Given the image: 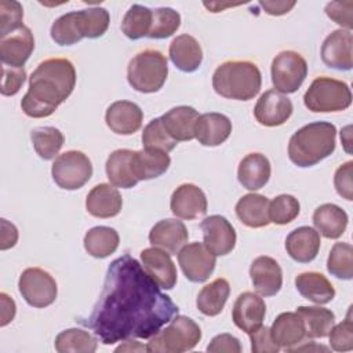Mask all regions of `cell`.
Masks as SVG:
<instances>
[{"instance_id": "cell-1", "label": "cell", "mask_w": 353, "mask_h": 353, "mask_svg": "<svg viewBox=\"0 0 353 353\" xmlns=\"http://www.w3.org/2000/svg\"><path fill=\"white\" fill-rule=\"evenodd\" d=\"M178 306L130 254L110 262L99 299L83 324L103 345L152 338L168 324Z\"/></svg>"}, {"instance_id": "cell-2", "label": "cell", "mask_w": 353, "mask_h": 353, "mask_svg": "<svg viewBox=\"0 0 353 353\" xmlns=\"http://www.w3.org/2000/svg\"><path fill=\"white\" fill-rule=\"evenodd\" d=\"M74 85L76 69L69 59H44L29 77V88L21 108L29 117H48L72 94Z\"/></svg>"}, {"instance_id": "cell-3", "label": "cell", "mask_w": 353, "mask_h": 353, "mask_svg": "<svg viewBox=\"0 0 353 353\" xmlns=\"http://www.w3.org/2000/svg\"><path fill=\"white\" fill-rule=\"evenodd\" d=\"M336 128L328 121H313L292 134L288 143L290 160L301 167H312L335 150Z\"/></svg>"}, {"instance_id": "cell-4", "label": "cell", "mask_w": 353, "mask_h": 353, "mask_svg": "<svg viewBox=\"0 0 353 353\" xmlns=\"http://www.w3.org/2000/svg\"><path fill=\"white\" fill-rule=\"evenodd\" d=\"M262 74L250 61H226L212 74V88L223 98L250 101L261 90Z\"/></svg>"}, {"instance_id": "cell-5", "label": "cell", "mask_w": 353, "mask_h": 353, "mask_svg": "<svg viewBox=\"0 0 353 353\" xmlns=\"http://www.w3.org/2000/svg\"><path fill=\"white\" fill-rule=\"evenodd\" d=\"M168 76L165 55L157 50H143L134 55L127 66L128 84L138 92H157Z\"/></svg>"}, {"instance_id": "cell-6", "label": "cell", "mask_w": 353, "mask_h": 353, "mask_svg": "<svg viewBox=\"0 0 353 353\" xmlns=\"http://www.w3.org/2000/svg\"><path fill=\"white\" fill-rule=\"evenodd\" d=\"M201 339L199 324L188 317L175 314L170 324L156 332L146 345L149 353H182L192 350Z\"/></svg>"}, {"instance_id": "cell-7", "label": "cell", "mask_w": 353, "mask_h": 353, "mask_svg": "<svg viewBox=\"0 0 353 353\" xmlns=\"http://www.w3.org/2000/svg\"><path fill=\"white\" fill-rule=\"evenodd\" d=\"M303 103L313 113L342 112L350 106L352 92L345 81L321 76L306 90Z\"/></svg>"}, {"instance_id": "cell-8", "label": "cell", "mask_w": 353, "mask_h": 353, "mask_svg": "<svg viewBox=\"0 0 353 353\" xmlns=\"http://www.w3.org/2000/svg\"><path fill=\"white\" fill-rule=\"evenodd\" d=\"M51 175L54 182L65 190L83 188L92 175V164L87 154L80 150H68L52 163Z\"/></svg>"}, {"instance_id": "cell-9", "label": "cell", "mask_w": 353, "mask_h": 353, "mask_svg": "<svg viewBox=\"0 0 353 353\" xmlns=\"http://www.w3.org/2000/svg\"><path fill=\"white\" fill-rule=\"evenodd\" d=\"M270 73L276 91L292 94L298 91L307 76V62L296 51L285 50L273 58Z\"/></svg>"}, {"instance_id": "cell-10", "label": "cell", "mask_w": 353, "mask_h": 353, "mask_svg": "<svg viewBox=\"0 0 353 353\" xmlns=\"http://www.w3.org/2000/svg\"><path fill=\"white\" fill-rule=\"evenodd\" d=\"M18 290L28 305L47 307L57 299L58 288L54 277L41 268L25 269L18 280Z\"/></svg>"}, {"instance_id": "cell-11", "label": "cell", "mask_w": 353, "mask_h": 353, "mask_svg": "<svg viewBox=\"0 0 353 353\" xmlns=\"http://www.w3.org/2000/svg\"><path fill=\"white\" fill-rule=\"evenodd\" d=\"M178 262L185 277L192 283H204L212 274L216 265L214 255L204 243L185 244L178 252Z\"/></svg>"}, {"instance_id": "cell-12", "label": "cell", "mask_w": 353, "mask_h": 353, "mask_svg": "<svg viewBox=\"0 0 353 353\" xmlns=\"http://www.w3.org/2000/svg\"><path fill=\"white\" fill-rule=\"evenodd\" d=\"M292 110L294 106L288 97L276 90H268L256 101L254 116L265 127H277L291 117Z\"/></svg>"}, {"instance_id": "cell-13", "label": "cell", "mask_w": 353, "mask_h": 353, "mask_svg": "<svg viewBox=\"0 0 353 353\" xmlns=\"http://www.w3.org/2000/svg\"><path fill=\"white\" fill-rule=\"evenodd\" d=\"M204 245L214 255H228L236 245V232L232 223L222 215H210L200 223Z\"/></svg>"}, {"instance_id": "cell-14", "label": "cell", "mask_w": 353, "mask_h": 353, "mask_svg": "<svg viewBox=\"0 0 353 353\" xmlns=\"http://www.w3.org/2000/svg\"><path fill=\"white\" fill-rule=\"evenodd\" d=\"M265 314V301L251 291L241 292L233 303L232 320L237 328L248 335L262 325Z\"/></svg>"}, {"instance_id": "cell-15", "label": "cell", "mask_w": 353, "mask_h": 353, "mask_svg": "<svg viewBox=\"0 0 353 353\" xmlns=\"http://www.w3.org/2000/svg\"><path fill=\"white\" fill-rule=\"evenodd\" d=\"M353 37L346 29H336L330 33L321 46V61L332 69L350 70L353 66Z\"/></svg>"}, {"instance_id": "cell-16", "label": "cell", "mask_w": 353, "mask_h": 353, "mask_svg": "<svg viewBox=\"0 0 353 353\" xmlns=\"http://www.w3.org/2000/svg\"><path fill=\"white\" fill-rule=\"evenodd\" d=\"M34 50V37L28 26H21L15 32L0 39V58L3 65L23 68Z\"/></svg>"}, {"instance_id": "cell-17", "label": "cell", "mask_w": 353, "mask_h": 353, "mask_svg": "<svg viewBox=\"0 0 353 353\" xmlns=\"http://www.w3.org/2000/svg\"><path fill=\"white\" fill-rule=\"evenodd\" d=\"M170 208L176 218L194 219L207 212V197L197 185L182 183L171 194Z\"/></svg>"}, {"instance_id": "cell-18", "label": "cell", "mask_w": 353, "mask_h": 353, "mask_svg": "<svg viewBox=\"0 0 353 353\" xmlns=\"http://www.w3.org/2000/svg\"><path fill=\"white\" fill-rule=\"evenodd\" d=\"M141 262L146 273L163 290H172L176 284V268L170 254L159 247L141 251Z\"/></svg>"}, {"instance_id": "cell-19", "label": "cell", "mask_w": 353, "mask_h": 353, "mask_svg": "<svg viewBox=\"0 0 353 353\" xmlns=\"http://www.w3.org/2000/svg\"><path fill=\"white\" fill-rule=\"evenodd\" d=\"M250 276L255 291L262 296H273L281 290L283 272L272 256L255 258L250 266Z\"/></svg>"}, {"instance_id": "cell-20", "label": "cell", "mask_w": 353, "mask_h": 353, "mask_svg": "<svg viewBox=\"0 0 353 353\" xmlns=\"http://www.w3.org/2000/svg\"><path fill=\"white\" fill-rule=\"evenodd\" d=\"M105 121L114 134L131 135L141 128L143 112L134 102L116 101L106 109Z\"/></svg>"}, {"instance_id": "cell-21", "label": "cell", "mask_w": 353, "mask_h": 353, "mask_svg": "<svg viewBox=\"0 0 353 353\" xmlns=\"http://www.w3.org/2000/svg\"><path fill=\"white\" fill-rule=\"evenodd\" d=\"M189 233L185 223L175 218L159 221L149 232V241L153 247H159L168 254L176 255L188 243Z\"/></svg>"}, {"instance_id": "cell-22", "label": "cell", "mask_w": 353, "mask_h": 353, "mask_svg": "<svg viewBox=\"0 0 353 353\" xmlns=\"http://www.w3.org/2000/svg\"><path fill=\"white\" fill-rule=\"evenodd\" d=\"M232 132V121L228 116L216 112L199 116L194 125V138L203 146H218L223 143Z\"/></svg>"}, {"instance_id": "cell-23", "label": "cell", "mask_w": 353, "mask_h": 353, "mask_svg": "<svg viewBox=\"0 0 353 353\" xmlns=\"http://www.w3.org/2000/svg\"><path fill=\"white\" fill-rule=\"evenodd\" d=\"M320 244V233L316 229L301 226L287 236L285 251L295 262L309 263L317 256Z\"/></svg>"}, {"instance_id": "cell-24", "label": "cell", "mask_w": 353, "mask_h": 353, "mask_svg": "<svg viewBox=\"0 0 353 353\" xmlns=\"http://www.w3.org/2000/svg\"><path fill=\"white\" fill-rule=\"evenodd\" d=\"M120 192L109 183L95 185L87 194L85 208L95 218H112L121 211Z\"/></svg>"}, {"instance_id": "cell-25", "label": "cell", "mask_w": 353, "mask_h": 353, "mask_svg": "<svg viewBox=\"0 0 353 353\" xmlns=\"http://www.w3.org/2000/svg\"><path fill=\"white\" fill-rule=\"evenodd\" d=\"M270 161L262 153H248L244 156L237 168V179L248 190L262 189L270 178Z\"/></svg>"}, {"instance_id": "cell-26", "label": "cell", "mask_w": 353, "mask_h": 353, "mask_svg": "<svg viewBox=\"0 0 353 353\" xmlns=\"http://www.w3.org/2000/svg\"><path fill=\"white\" fill-rule=\"evenodd\" d=\"M170 59L185 73L196 72L203 62V50L199 41L190 34H179L170 44Z\"/></svg>"}, {"instance_id": "cell-27", "label": "cell", "mask_w": 353, "mask_h": 353, "mask_svg": "<svg viewBox=\"0 0 353 353\" xmlns=\"http://www.w3.org/2000/svg\"><path fill=\"white\" fill-rule=\"evenodd\" d=\"M269 330L277 346L285 350L302 343L306 338L302 319L296 312L280 313Z\"/></svg>"}, {"instance_id": "cell-28", "label": "cell", "mask_w": 353, "mask_h": 353, "mask_svg": "<svg viewBox=\"0 0 353 353\" xmlns=\"http://www.w3.org/2000/svg\"><path fill=\"white\" fill-rule=\"evenodd\" d=\"M131 164L138 181H149L163 175L168 170L171 159L164 150L143 148L142 150H134Z\"/></svg>"}, {"instance_id": "cell-29", "label": "cell", "mask_w": 353, "mask_h": 353, "mask_svg": "<svg viewBox=\"0 0 353 353\" xmlns=\"http://www.w3.org/2000/svg\"><path fill=\"white\" fill-rule=\"evenodd\" d=\"M163 125L170 137L176 141H190L194 138V125L199 119V112L192 106H175L161 117Z\"/></svg>"}, {"instance_id": "cell-30", "label": "cell", "mask_w": 353, "mask_h": 353, "mask_svg": "<svg viewBox=\"0 0 353 353\" xmlns=\"http://www.w3.org/2000/svg\"><path fill=\"white\" fill-rule=\"evenodd\" d=\"M269 203V199L262 194H244L236 204V215L240 219V222L247 228H265L270 223Z\"/></svg>"}, {"instance_id": "cell-31", "label": "cell", "mask_w": 353, "mask_h": 353, "mask_svg": "<svg viewBox=\"0 0 353 353\" xmlns=\"http://www.w3.org/2000/svg\"><path fill=\"white\" fill-rule=\"evenodd\" d=\"M298 292L317 305H325L335 296V290L328 279L319 272H303L295 277Z\"/></svg>"}, {"instance_id": "cell-32", "label": "cell", "mask_w": 353, "mask_h": 353, "mask_svg": "<svg viewBox=\"0 0 353 353\" xmlns=\"http://www.w3.org/2000/svg\"><path fill=\"white\" fill-rule=\"evenodd\" d=\"M132 153L134 150L130 149H117L109 154L105 170L106 176L113 186L130 189L139 182L132 172Z\"/></svg>"}, {"instance_id": "cell-33", "label": "cell", "mask_w": 353, "mask_h": 353, "mask_svg": "<svg viewBox=\"0 0 353 353\" xmlns=\"http://www.w3.org/2000/svg\"><path fill=\"white\" fill-rule=\"evenodd\" d=\"M347 214L336 204L325 203L313 212V223L325 239H339L347 226Z\"/></svg>"}, {"instance_id": "cell-34", "label": "cell", "mask_w": 353, "mask_h": 353, "mask_svg": "<svg viewBox=\"0 0 353 353\" xmlns=\"http://www.w3.org/2000/svg\"><path fill=\"white\" fill-rule=\"evenodd\" d=\"M230 294V285L226 279L218 277L210 284H205L196 299V306L197 309L204 314V316H218L223 307L225 303L229 298Z\"/></svg>"}, {"instance_id": "cell-35", "label": "cell", "mask_w": 353, "mask_h": 353, "mask_svg": "<svg viewBox=\"0 0 353 353\" xmlns=\"http://www.w3.org/2000/svg\"><path fill=\"white\" fill-rule=\"evenodd\" d=\"M296 313L302 319L306 338H325L335 324V314L320 306H298Z\"/></svg>"}, {"instance_id": "cell-36", "label": "cell", "mask_w": 353, "mask_h": 353, "mask_svg": "<svg viewBox=\"0 0 353 353\" xmlns=\"http://www.w3.org/2000/svg\"><path fill=\"white\" fill-rule=\"evenodd\" d=\"M84 248L94 258H106L113 254L120 243L119 233L109 226H95L84 236Z\"/></svg>"}, {"instance_id": "cell-37", "label": "cell", "mask_w": 353, "mask_h": 353, "mask_svg": "<svg viewBox=\"0 0 353 353\" xmlns=\"http://www.w3.org/2000/svg\"><path fill=\"white\" fill-rule=\"evenodd\" d=\"M54 346L58 353H94L98 341L84 330L68 328L57 335Z\"/></svg>"}, {"instance_id": "cell-38", "label": "cell", "mask_w": 353, "mask_h": 353, "mask_svg": "<svg viewBox=\"0 0 353 353\" xmlns=\"http://www.w3.org/2000/svg\"><path fill=\"white\" fill-rule=\"evenodd\" d=\"M30 139L39 157L43 160H52L61 150L65 137L61 130L55 127H39L32 130Z\"/></svg>"}, {"instance_id": "cell-39", "label": "cell", "mask_w": 353, "mask_h": 353, "mask_svg": "<svg viewBox=\"0 0 353 353\" xmlns=\"http://www.w3.org/2000/svg\"><path fill=\"white\" fill-rule=\"evenodd\" d=\"M150 26L152 10L141 4H132L121 21V32L131 40H138L148 36Z\"/></svg>"}, {"instance_id": "cell-40", "label": "cell", "mask_w": 353, "mask_h": 353, "mask_svg": "<svg viewBox=\"0 0 353 353\" xmlns=\"http://www.w3.org/2000/svg\"><path fill=\"white\" fill-rule=\"evenodd\" d=\"M79 26L83 37L98 39L103 36L110 23V15L106 8L90 7L77 11Z\"/></svg>"}, {"instance_id": "cell-41", "label": "cell", "mask_w": 353, "mask_h": 353, "mask_svg": "<svg viewBox=\"0 0 353 353\" xmlns=\"http://www.w3.org/2000/svg\"><path fill=\"white\" fill-rule=\"evenodd\" d=\"M50 34L58 46H72L84 39L79 26L77 11L66 12L57 18L51 25Z\"/></svg>"}, {"instance_id": "cell-42", "label": "cell", "mask_w": 353, "mask_h": 353, "mask_svg": "<svg viewBox=\"0 0 353 353\" xmlns=\"http://www.w3.org/2000/svg\"><path fill=\"white\" fill-rule=\"evenodd\" d=\"M327 270L341 280L353 277V247L349 243H335L327 259Z\"/></svg>"}, {"instance_id": "cell-43", "label": "cell", "mask_w": 353, "mask_h": 353, "mask_svg": "<svg viewBox=\"0 0 353 353\" xmlns=\"http://www.w3.org/2000/svg\"><path fill=\"white\" fill-rule=\"evenodd\" d=\"M181 26V15L170 7H159L152 10V26L148 37L167 39L172 36Z\"/></svg>"}, {"instance_id": "cell-44", "label": "cell", "mask_w": 353, "mask_h": 353, "mask_svg": "<svg viewBox=\"0 0 353 353\" xmlns=\"http://www.w3.org/2000/svg\"><path fill=\"white\" fill-rule=\"evenodd\" d=\"M301 211L298 199L291 194H279L269 203V219L276 225L292 222Z\"/></svg>"}, {"instance_id": "cell-45", "label": "cell", "mask_w": 353, "mask_h": 353, "mask_svg": "<svg viewBox=\"0 0 353 353\" xmlns=\"http://www.w3.org/2000/svg\"><path fill=\"white\" fill-rule=\"evenodd\" d=\"M142 145L148 149H160L168 153L176 146V141L170 137L163 125L161 119L157 117L145 125L142 132Z\"/></svg>"}, {"instance_id": "cell-46", "label": "cell", "mask_w": 353, "mask_h": 353, "mask_svg": "<svg viewBox=\"0 0 353 353\" xmlns=\"http://www.w3.org/2000/svg\"><path fill=\"white\" fill-rule=\"evenodd\" d=\"M23 19V10L18 1L1 0L0 1V37L19 29Z\"/></svg>"}, {"instance_id": "cell-47", "label": "cell", "mask_w": 353, "mask_h": 353, "mask_svg": "<svg viewBox=\"0 0 353 353\" xmlns=\"http://www.w3.org/2000/svg\"><path fill=\"white\" fill-rule=\"evenodd\" d=\"M330 346L336 352H349L353 349V321H352V306L347 310L345 320L328 332Z\"/></svg>"}, {"instance_id": "cell-48", "label": "cell", "mask_w": 353, "mask_h": 353, "mask_svg": "<svg viewBox=\"0 0 353 353\" xmlns=\"http://www.w3.org/2000/svg\"><path fill=\"white\" fill-rule=\"evenodd\" d=\"M353 161L349 160L339 165L334 175V186L336 193L346 199L353 200Z\"/></svg>"}, {"instance_id": "cell-49", "label": "cell", "mask_w": 353, "mask_h": 353, "mask_svg": "<svg viewBox=\"0 0 353 353\" xmlns=\"http://www.w3.org/2000/svg\"><path fill=\"white\" fill-rule=\"evenodd\" d=\"M352 10H353V1H331L325 6V14L328 18H331L335 23L345 28L346 30H350L353 28V19H352Z\"/></svg>"}, {"instance_id": "cell-50", "label": "cell", "mask_w": 353, "mask_h": 353, "mask_svg": "<svg viewBox=\"0 0 353 353\" xmlns=\"http://www.w3.org/2000/svg\"><path fill=\"white\" fill-rule=\"evenodd\" d=\"M26 80V72L23 68H12L3 65V81H1V95L12 97L15 95Z\"/></svg>"}, {"instance_id": "cell-51", "label": "cell", "mask_w": 353, "mask_h": 353, "mask_svg": "<svg viewBox=\"0 0 353 353\" xmlns=\"http://www.w3.org/2000/svg\"><path fill=\"white\" fill-rule=\"evenodd\" d=\"M250 339H251L252 353H276L280 349L277 343L273 341L270 335V330L263 325H261L258 330L251 332Z\"/></svg>"}, {"instance_id": "cell-52", "label": "cell", "mask_w": 353, "mask_h": 353, "mask_svg": "<svg viewBox=\"0 0 353 353\" xmlns=\"http://www.w3.org/2000/svg\"><path fill=\"white\" fill-rule=\"evenodd\" d=\"M207 352H210V353H240L241 345L236 336H233L230 334H219L212 338V341L207 346Z\"/></svg>"}, {"instance_id": "cell-53", "label": "cell", "mask_w": 353, "mask_h": 353, "mask_svg": "<svg viewBox=\"0 0 353 353\" xmlns=\"http://www.w3.org/2000/svg\"><path fill=\"white\" fill-rule=\"evenodd\" d=\"M18 240V230L17 228L10 223L7 219H1V250H8L15 245Z\"/></svg>"}, {"instance_id": "cell-54", "label": "cell", "mask_w": 353, "mask_h": 353, "mask_svg": "<svg viewBox=\"0 0 353 353\" xmlns=\"http://www.w3.org/2000/svg\"><path fill=\"white\" fill-rule=\"evenodd\" d=\"M259 6L269 15H284L292 10L295 1H259Z\"/></svg>"}, {"instance_id": "cell-55", "label": "cell", "mask_w": 353, "mask_h": 353, "mask_svg": "<svg viewBox=\"0 0 353 353\" xmlns=\"http://www.w3.org/2000/svg\"><path fill=\"white\" fill-rule=\"evenodd\" d=\"M0 302H1V321H0V325L4 327L8 323H11L14 316H15V302L6 292L0 294Z\"/></svg>"}, {"instance_id": "cell-56", "label": "cell", "mask_w": 353, "mask_h": 353, "mask_svg": "<svg viewBox=\"0 0 353 353\" xmlns=\"http://www.w3.org/2000/svg\"><path fill=\"white\" fill-rule=\"evenodd\" d=\"M146 346L141 345L138 341L125 339V342L114 349V352H145Z\"/></svg>"}, {"instance_id": "cell-57", "label": "cell", "mask_w": 353, "mask_h": 353, "mask_svg": "<svg viewBox=\"0 0 353 353\" xmlns=\"http://www.w3.org/2000/svg\"><path fill=\"white\" fill-rule=\"evenodd\" d=\"M301 350H324V352H328L330 349L327 347V346H319V345H313V346H310V345H303V346H294V347H291V349H288V352H301Z\"/></svg>"}, {"instance_id": "cell-58", "label": "cell", "mask_w": 353, "mask_h": 353, "mask_svg": "<svg viewBox=\"0 0 353 353\" xmlns=\"http://www.w3.org/2000/svg\"><path fill=\"white\" fill-rule=\"evenodd\" d=\"M204 6L211 11V12H219L221 10L226 8V7H234V6H239V4H219V3H204Z\"/></svg>"}]
</instances>
